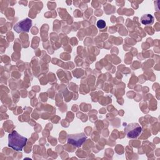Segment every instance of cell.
Listing matches in <instances>:
<instances>
[{"instance_id":"5","label":"cell","mask_w":160,"mask_h":160,"mask_svg":"<svg viewBox=\"0 0 160 160\" xmlns=\"http://www.w3.org/2000/svg\"><path fill=\"white\" fill-rule=\"evenodd\" d=\"M154 18L150 14H145L141 18L140 21L143 25H150L154 22Z\"/></svg>"},{"instance_id":"2","label":"cell","mask_w":160,"mask_h":160,"mask_svg":"<svg viewBox=\"0 0 160 160\" xmlns=\"http://www.w3.org/2000/svg\"><path fill=\"white\" fill-rule=\"evenodd\" d=\"M125 133L128 138H137L142 132V127L136 122L129 123L124 128Z\"/></svg>"},{"instance_id":"4","label":"cell","mask_w":160,"mask_h":160,"mask_svg":"<svg viewBox=\"0 0 160 160\" xmlns=\"http://www.w3.org/2000/svg\"><path fill=\"white\" fill-rule=\"evenodd\" d=\"M32 26V20L29 18H26L15 24L13 29L18 32L21 33L22 32H29L31 27Z\"/></svg>"},{"instance_id":"6","label":"cell","mask_w":160,"mask_h":160,"mask_svg":"<svg viewBox=\"0 0 160 160\" xmlns=\"http://www.w3.org/2000/svg\"><path fill=\"white\" fill-rule=\"evenodd\" d=\"M96 25L99 29H103L106 27V22L102 19H100L97 21Z\"/></svg>"},{"instance_id":"3","label":"cell","mask_w":160,"mask_h":160,"mask_svg":"<svg viewBox=\"0 0 160 160\" xmlns=\"http://www.w3.org/2000/svg\"><path fill=\"white\" fill-rule=\"evenodd\" d=\"M87 137L83 133L69 134L68 136V142L76 147H80L86 141Z\"/></svg>"},{"instance_id":"1","label":"cell","mask_w":160,"mask_h":160,"mask_svg":"<svg viewBox=\"0 0 160 160\" xmlns=\"http://www.w3.org/2000/svg\"><path fill=\"white\" fill-rule=\"evenodd\" d=\"M28 139L13 131L8 135V146L15 151H22L26 144Z\"/></svg>"}]
</instances>
